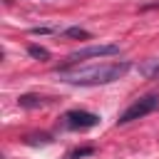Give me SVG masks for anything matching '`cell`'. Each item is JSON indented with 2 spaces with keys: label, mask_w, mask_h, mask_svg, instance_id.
I'll return each mask as SVG.
<instances>
[{
  "label": "cell",
  "mask_w": 159,
  "mask_h": 159,
  "mask_svg": "<svg viewBox=\"0 0 159 159\" xmlns=\"http://www.w3.org/2000/svg\"><path fill=\"white\" fill-rule=\"evenodd\" d=\"M89 154H94V147H82V149H75V152H70V154H67V159H80V157H89Z\"/></svg>",
  "instance_id": "obj_9"
},
{
  "label": "cell",
  "mask_w": 159,
  "mask_h": 159,
  "mask_svg": "<svg viewBox=\"0 0 159 159\" xmlns=\"http://www.w3.org/2000/svg\"><path fill=\"white\" fill-rule=\"evenodd\" d=\"M65 124L70 129H92L99 124V117L94 112H84V109H70L65 114Z\"/></svg>",
  "instance_id": "obj_4"
},
{
  "label": "cell",
  "mask_w": 159,
  "mask_h": 159,
  "mask_svg": "<svg viewBox=\"0 0 159 159\" xmlns=\"http://www.w3.org/2000/svg\"><path fill=\"white\" fill-rule=\"evenodd\" d=\"M157 109H159V94H144V97L134 99V102L119 114L117 124H129V122L142 119V117H147V114H152V112H157Z\"/></svg>",
  "instance_id": "obj_2"
},
{
  "label": "cell",
  "mask_w": 159,
  "mask_h": 159,
  "mask_svg": "<svg viewBox=\"0 0 159 159\" xmlns=\"http://www.w3.org/2000/svg\"><path fill=\"white\" fill-rule=\"evenodd\" d=\"M27 55L35 57V60H50V50H45V47H40V45H30V47H27Z\"/></svg>",
  "instance_id": "obj_8"
},
{
  "label": "cell",
  "mask_w": 159,
  "mask_h": 159,
  "mask_svg": "<svg viewBox=\"0 0 159 159\" xmlns=\"http://www.w3.org/2000/svg\"><path fill=\"white\" fill-rule=\"evenodd\" d=\"M30 32H32V35H52L55 30H52V27H32Z\"/></svg>",
  "instance_id": "obj_11"
},
{
  "label": "cell",
  "mask_w": 159,
  "mask_h": 159,
  "mask_svg": "<svg viewBox=\"0 0 159 159\" xmlns=\"http://www.w3.org/2000/svg\"><path fill=\"white\" fill-rule=\"evenodd\" d=\"M109 55H119V45H114V42H107V45H89V47H82V50L70 52V55H67V62H70V65H77L80 60L109 57Z\"/></svg>",
  "instance_id": "obj_3"
},
{
  "label": "cell",
  "mask_w": 159,
  "mask_h": 159,
  "mask_svg": "<svg viewBox=\"0 0 159 159\" xmlns=\"http://www.w3.org/2000/svg\"><path fill=\"white\" fill-rule=\"evenodd\" d=\"M139 75L147 77V80H159V57L142 62V65H139Z\"/></svg>",
  "instance_id": "obj_6"
},
{
  "label": "cell",
  "mask_w": 159,
  "mask_h": 159,
  "mask_svg": "<svg viewBox=\"0 0 159 159\" xmlns=\"http://www.w3.org/2000/svg\"><path fill=\"white\" fill-rule=\"evenodd\" d=\"M25 142H27V144H37V142H40V144H47V142H50V134H30Z\"/></svg>",
  "instance_id": "obj_10"
},
{
  "label": "cell",
  "mask_w": 159,
  "mask_h": 159,
  "mask_svg": "<svg viewBox=\"0 0 159 159\" xmlns=\"http://www.w3.org/2000/svg\"><path fill=\"white\" fill-rule=\"evenodd\" d=\"M17 104L25 107V109H37V107H45L47 99L40 97V94H20V97H17Z\"/></svg>",
  "instance_id": "obj_5"
},
{
  "label": "cell",
  "mask_w": 159,
  "mask_h": 159,
  "mask_svg": "<svg viewBox=\"0 0 159 159\" xmlns=\"http://www.w3.org/2000/svg\"><path fill=\"white\" fill-rule=\"evenodd\" d=\"M62 35H65V37H75V40H89V37H92L84 27H67Z\"/></svg>",
  "instance_id": "obj_7"
},
{
  "label": "cell",
  "mask_w": 159,
  "mask_h": 159,
  "mask_svg": "<svg viewBox=\"0 0 159 159\" xmlns=\"http://www.w3.org/2000/svg\"><path fill=\"white\" fill-rule=\"evenodd\" d=\"M129 70H132L129 62H104V65H92V67H62V70H57V77L67 84L94 87V84L117 82Z\"/></svg>",
  "instance_id": "obj_1"
}]
</instances>
